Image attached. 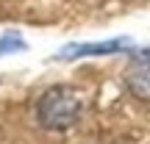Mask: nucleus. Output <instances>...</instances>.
<instances>
[{"label":"nucleus","instance_id":"f03ea898","mask_svg":"<svg viewBox=\"0 0 150 144\" xmlns=\"http://www.w3.org/2000/svg\"><path fill=\"white\" fill-rule=\"evenodd\" d=\"M131 39H108V42H81V44H67L56 53L59 61H72V58H83V55H111L120 50H128Z\"/></svg>","mask_w":150,"mask_h":144},{"label":"nucleus","instance_id":"20e7f679","mask_svg":"<svg viewBox=\"0 0 150 144\" xmlns=\"http://www.w3.org/2000/svg\"><path fill=\"white\" fill-rule=\"evenodd\" d=\"M17 50H25V42H22L20 36L8 33V36L0 39V55H6V53H17Z\"/></svg>","mask_w":150,"mask_h":144},{"label":"nucleus","instance_id":"7ed1b4c3","mask_svg":"<svg viewBox=\"0 0 150 144\" xmlns=\"http://www.w3.org/2000/svg\"><path fill=\"white\" fill-rule=\"evenodd\" d=\"M128 89L142 100H150V61H136V67L125 75Z\"/></svg>","mask_w":150,"mask_h":144},{"label":"nucleus","instance_id":"39448f33","mask_svg":"<svg viewBox=\"0 0 150 144\" xmlns=\"http://www.w3.org/2000/svg\"><path fill=\"white\" fill-rule=\"evenodd\" d=\"M136 61H150V47L147 50H139V53H136Z\"/></svg>","mask_w":150,"mask_h":144},{"label":"nucleus","instance_id":"f257e3e1","mask_svg":"<svg viewBox=\"0 0 150 144\" xmlns=\"http://www.w3.org/2000/svg\"><path fill=\"white\" fill-rule=\"evenodd\" d=\"M81 105H83V100L72 86H53L39 97L36 119L47 130H67L78 122Z\"/></svg>","mask_w":150,"mask_h":144}]
</instances>
